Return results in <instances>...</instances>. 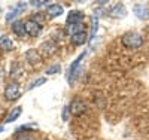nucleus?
Masks as SVG:
<instances>
[{
  "label": "nucleus",
  "instance_id": "obj_23",
  "mask_svg": "<svg viewBox=\"0 0 149 140\" xmlns=\"http://www.w3.org/2000/svg\"><path fill=\"white\" fill-rule=\"evenodd\" d=\"M67 109H69V107H64V110H63V119H64V121L67 119Z\"/></svg>",
  "mask_w": 149,
  "mask_h": 140
},
{
  "label": "nucleus",
  "instance_id": "obj_15",
  "mask_svg": "<svg viewBox=\"0 0 149 140\" xmlns=\"http://www.w3.org/2000/svg\"><path fill=\"white\" fill-rule=\"evenodd\" d=\"M14 140H36V137L31 131H29V128H24L22 127V128H19L18 133L15 134Z\"/></svg>",
  "mask_w": 149,
  "mask_h": 140
},
{
  "label": "nucleus",
  "instance_id": "obj_20",
  "mask_svg": "<svg viewBox=\"0 0 149 140\" xmlns=\"http://www.w3.org/2000/svg\"><path fill=\"white\" fill-rule=\"evenodd\" d=\"M40 49H42V51H46L48 55H51V54L54 52V51H55V46L52 45V42H51V40H46V42H43V43H42Z\"/></svg>",
  "mask_w": 149,
  "mask_h": 140
},
{
  "label": "nucleus",
  "instance_id": "obj_10",
  "mask_svg": "<svg viewBox=\"0 0 149 140\" xmlns=\"http://www.w3.org/2000/svg\"><path fill=\"white\" fill-rule=\"evenodd\" d=\"M133 12H134V15L137 17L139 20H148V18H149V9H148V6H145V5L136 3L134 8H133Z\"/></svg>",
  "mask_w": 149,
  "mask_h": 140
},
{
  "label": "nucleus",
  "instance_id": "obj_22",
  "mask_svg": "<svg viewBox=\"0 0 149 140\" xmlns=\"http://www.w3.org/2000/svg\"><path fill=\"white\" fill-rule=\"evenodd\" d=\"M30 5H33L34 8H39V6L48 5V2H46V0H33V2H30Z\"/></svg>",
  "mask_w": 149,
  "mask_h": 140
},
{
  "label": "nucleus",
  "instance_id": "obj_4",
  "mask_svg": "<svg viewBox=\"0 0 149 140\" xmlns=\"http://www.w3.org/2000/svg\"><path fill=\"white\" fill-rule=\"evenodd\" d=\"M85 110H86V104H85L84 100H81V98H73V100L70 101V104H69L70 115L79 116V115H82Z\"/></svg>",
  "mask_w": 149,
  "mask_h": 140
},
{
  "label": "nucleus",
  "instance_id": "obj_9",
  "mask_svg": "<svg viewBox=\"0 0 149 140\" xmlns=\"http://www.w3.org/2000/svg\"><path fill=\"white\" fill-rule=\"evenodd\" d=\"M82 20H84V12L78 10V9H73L69 12L66 24H78V22H82Z\"/></svg>",
  "mask_w": 149,
  "mask_h": 140
},
{
  "label": "nucleus",
  "instance_id": "obj_13",
  "mask_svg": "<svg viewBox=\"0 0 149 140\" xmlns=\"http://www.w3.org/2000/svg\"><path fill=\"white\" fill-rule=\"evenodd\" d=\"M26 60H27L29 64L36 66L37 63H40V55H39V51H36V49H29L27 52H26Z\"/></svg>",
  "mask_w": 149,
  "mask_h": 140
},
{
  "label": "nucleus",
  "instance_id": "obj_14",
  "mask_svg": "<svg viewBox=\"0 0 149 140\" xmlns=\"http://www.w3.org/2000/svg\"><path fill=\"white\" fill-rule=\"evenodd\" d=\"M12 31H14L18 37H24L27 34V31H26V22L14 21V22H12Z\"/></svg>",
  "mask_w": 149,
  "mask_h": 140
},
{
  "label": "nucleus",
  "instance_id": "obj_1",
  "mask_svg": "<svg viewBox=\"0 0 149 140\" xmlns=\"http://www.w3.org/2000/svg\"><path fill=\"white\" fill-rule=\"evenodd\" d=\"M122 45L128 48V49H137L143 45V37L137 33V31H127L124 33L121 37Z\"/></svg>",
  "mask_w": 149,
  "mask_h": 140
},
{
  "label": "nucleus",
  "instance_id": "obj_2",
  "mask_svg": "<svg viewBox=\"0 0 149 140\" xmlns=\"http://www.w3.org/2000/svg\"><path fill=\"white\" fill-rule=\"evenodd\" d=\"M85 57H86V52L84 51V52H81L79 57L74 58V61L70 64L69 73H67V81H69V84H73V82H74V79H76V76H78V72H79V69H81V63L84 61Z\"/></svg>",
  "mask_w": 149,
  "mask_h": 140
},
{
  "label": "nucleus",
  "instance_id": "obj_8",
  "mask_svg": "<svg viewBox=\"0 0 149 140\" xmlns=\"http://www.w3.org/2000/svg\"><path fill=\"white\" fill-rule=\"evenodd\" d=\"M26 6H27L26 2H19V3H17V5L14 6V9H12L10 12H8V15H6V22H12V20H14L17 15H19L21 12L26 9Z\"/></svg>",
  "mask_w": 149,
  "mask_h": 140
},
{
  "label": "nucleus",
  "instance_id": "obj_3",
  "mask_svg": "<svg viewBox=\"0 0 149 140\" xmlns=\"http://www.w3.org/2000/svg\"><path fill=\"white\" fill-rule=\"evenodd\" d=\"M21 93H22V91H21V86H19L17 82H10L9 85H6L3 95H5L6 100L14 101V100H17V98L21 97Z\"/></svg>",
  "mask_w": 149,
  "mask_h": 140
},
{
  "label": "nucleus",
  "instance_id": "obj_17",
  "mask_svg": "<svg viewBox=\"0 0 149 140\" xmlns=\"http://www.w3.org/2000/svg\"><path fill=\"white\" fill-rule=\"evenodd\" d=\"M12 48H14V42L10 40V37H8V36H2V37H0V49L12 51Z\"/></svg>",
  "mask_w": 149,
  "mask_h": 140
},
{
  "label": "nucleus",
  "instance_id": "obj_11",
  "mask_svg": "<svg viewBox=\"0 0 149 140\" xmlns=\"http://www.w3.org/2000/svg\"><path fill=\"white\" fill-rule=\"evenodd\" d=\"M81 31H85V24L84 22H78V24H66V33L72 36L78 34Z\"/></svg>",
  "mask_w": 149,
  "mask_h": 140
},
{
  "label": "nucleus",
  "instance_id": "obj_5",
  "mask_svg": "<svg viewBox=\"0 0 149 140\" xmlns=\"http://www.w3.org/2000/svg\"><path fill=\"white\" fill-rule=\"evenodd\" d=\"M26 31H27L29 36L37 37V36L42 33V24L37 22V21H34V20L31 18V20L26 21Z\"/></svg>",
  "mask_w": 149,
  "mask_h": 140
},
{
  "label": "nucleus",
  "instance_id": "obj_12",
  "mask_svg": "<svg viewBox=\"0 0 149 140\" xmlns=\"http://www.w3.org/2000/svg\"><path fill=\"white\" fill-rule=\"evenodd\" d=\"M88 39H90V36H88V33H86V30H85V31H81V33H78V34L72 36V37H70V42H72L74 46H79V45H84Z\"/></svg>",
  "mask_w": 149,
  "mask_h": 140
},
{
  "label": "nucleus",
  "instance_id": "obj_7",
  "mask_svg": "<svg viewBox=\"0 0 149 140\" xmlns=\"http://www.w3.org/2000/svg\"><path fill=\"white\" fill-rule=\"evenodd\" d=\"M63 12H64V8L60 3H51V5L46 6V14H48L49 18H57L63 14Z\"/></svg>",
  "mask_w": 149,
  "mask_h": 140
},
{
  "label": "nucleus",
  "instance_id": "obj_25",
  "mask_svg": "<svg viewBox=\"0 0 149 140\" xmlns=\"http://www.w3.org/2000/svg\"><path fill=\"white\" fill-rule=\"evenodd\" d=\"M0 79H2V69H0Z\"/></svg>",
  "mask_w": 149,
  "mask_h": 140
},
{
  "label": "nucleus",
  "instance_id": "obj_6",
  "mask_svg": "<svg viewBox=\"0 0 149 140\" xmlns=\"http://www.w3.org/2000/svg\"><path fill=\"white\" fill-rule=\"evenodd\" d=\"M107 15L112 18H124V17H127V9L124 6V3H116L115 6H112L109 9Z\"/></svg>",
  "mask_w": 149,
  "mask_h": 140
},
{
  "label": "nucleus",
  "instance_id": "obj_19",
  "mask_svg": "<svg viewBox=\"0 0 149 140\" xmlns=\"http://www.w3.org/2000/svg\"><path fill=\"white\" fill-rule=\"evenodd\" d=\"M46 82V79L45 78H37V79H34L29 86H27V91H33L34 88H37V86H40V85H43Z\"/></svg>",
  "mask_w": 149,
  "mask_h": 140
},
{
  "label": "nucleus",
  "instance_id": "obj_24",
  "mask_svg": "<svg viewBox=\"0 0 149 140\" xmlns=\"http://www.w3.org/2000/svg\"><path fill=\"white\" fill-rule=\"evenodd\" d=\"M3 130H5V128H3V127H0V133H2V131H3Z\"/></svg>",
  "mask_w": 149,
  "mask_h": 140
},
{
  "label": "nucleus",
  "instance_id": "obj_18",
  "mask_svg": "<svg viewBox=\"0 0 149 140\" xmlns=\"http://www.w3.org/2000/svg\"><path fill=\"white\" fill-rule=\"evenodd\" d=\"M97 29H98V18H97L95 15H93V17H91V31H90V39H93V37L95 36Z\"/></svg>",
  "mask_w": 149,
  "mask_h": 140
},
{
  "label": "nucleus",
  "instance_id": "obj_16",
  "mask_svg": "<svg viewBox=\"0 0 149 140\" xmlns=\"http://www.w3.org/2000/svg\"><path fill=\"white\" fill-rule=\"evenodd\" d=\"M21 112H22V107H21V106L14 107V109H12V110L8 113V116L5 118V124H10V122L17 121V119L21 116Z\"/></svg>",
  "mask_w": 149,
  "mask_h": 140
},
{
  "label": "nucleus",
  "instance_id": "obj_21",
  "mask_svg": "<svg viewBox=\"0 0 149 140\" xmlns=\"http://www.w3.org/2000/svg\"><path fill=\"white\" fill-rule=\"evenodd\" d=\"M60 70H61V66H60V64H52L51 67L46 69V75H55V73H58Z\"/></svg>",
  "mask_w": 149,
  "mask_h": 140
}]
</instances>
